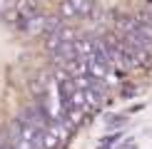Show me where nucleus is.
Returning a JSON list of instances; mask_svg holds the SVG:
<instances>
[{
    "label": "nucleus",
    "instance_id": "obj_2",
    "mask_svg": "<svg viewBox=\"0 0 152 149\" xmlns=\"http://www.w3.org/2000/svg\"><path fill=\"white\" fill-rule=\"evenodd\" d=\"M60 12H62V17H77V10H75L72 0H65V3L60 5Z\"/></svg>",
    "mask_w": 152,
    "mask_h": 149
},
{
    "label": "nucleus",
    "instance_id": "obj_1",
    "mask_svg": "<svg viewBox=\"0 0 152 149\" xmlns=\"http://www.w3.org/2000/svg\"><path fill=\"white\" fill-rule=\"evenodd\" d=\"M75 10H77V17H85L92 12V0H72Z\"/></svg>",
    "mask_w": 152,
    "mask_h": 149
}]
</instances>
